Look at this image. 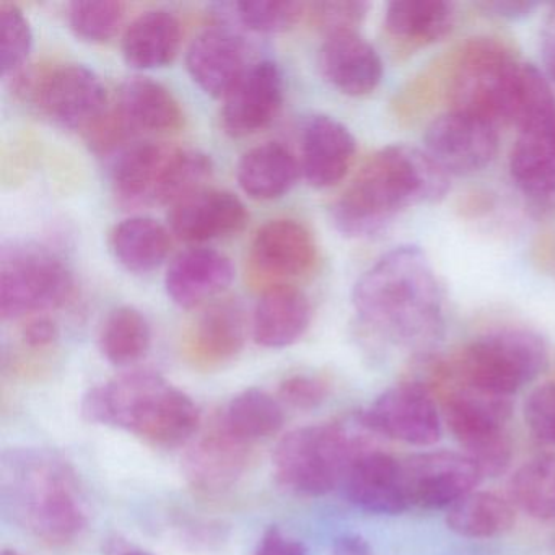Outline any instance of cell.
Instances as JSON below:
<instances>
[{"mask_svg": "<svg viewBox=\"0 0 555 555\" xmlns=\"http://www.w3.org/2000/svg\"><path fill=\"white\" fill-rule=\"evenodd\" d=\"M352 301L363 323L396 346L427 350L443 334V291L417 246L379 258L357 282Z\"/></svg>", "mask_w": 555, "mask_h": 555, "instance_id": "6da1fadb", "label": "cell"}, {"mask_svg": "<svg viewBox=\"0 0 555 555\" xmlns=\"http://www.w3.org/2000/svg\"><path fill=\"white\" fill-rule=\"evenodd\" d=\"M450 191V175L421 149L396 144L373 155L334 203L333 222L353 238L383 232L402 210L435 204Z\"/></svg>", "mask_w": 555, "mask_h": 555, "instance_id": "7a4b0ae2", "label": "cell"}, {"mask_svg": "<svg viewBox=\"0 0 555 555\" xmlns=\"http://www.w3.org/2000/svg\"><path fill=\"white\" fill-rule=\"evenodd\" d=\"M83 417L116 425L160 447H178L194 437L201 424L197 405L154 372H132L90 389Z\"/></svg>", "mask_w": 555, "mask_h": 555, "instance_id": "3957f363", "label": "cell"}, {"mask_svg": "<svg viewBox=\"0 0 555 555\" xmlns=\"http://www.w3.org/2000/svg\"><path fill=\"white\" fill-rule=\"evenodd\" d=\"M2 492L15 516L48 544H67L86 528L73 470L51 454H12L2 463Z\"/></svg>", "mask_w": 555, "mask_h": 555, "instance_id": "277c9868", "label": "cell"}, {"mask_svg": "<svg viewBox=\"0 0 555 555\" xmlns=\"http://www.w3.org/2000/svg\"><path fill=\"white\" fill-rule=\"evenodd\" d=\"M370 435L376 434L370 428L357 434L344 424L297 428L275 448V479L288 492L324 495L344 482L357 457L373 451Z\"/></svg>", "mask_w": 555, "mask_h": 555, "instance_id": "5b68a950", "label": "cell"}, {"mask_svg": "<svg viewBox=\"0 0 555 555\" xmlns=\"http://www.w3.org/2000/svg\"><path fill=\"white\" fill-rule=\"evenodd\" d=\"M212 173L209 155L157 142L126 149L113 165L112 184L122 206L177 204Z\"/></svg>", "mask_w": 555, "mask_h": 555, "instance_id": "8992f818", "label": "cell"}, {"mask_svg": "<svg viewBox=\"0 0 555 555\" xmlns=\"http://www.w3.org/2000/svg\"><path fill=\"white\" fill-rule=\"evenodd\" d=\"M547 360V347L539 334L505 327L477 337L461 350L448 370L451 382L513 398L544 372Z\"/></svg>", "mask_w": 555, "mask_h": 555, "instance_id": "52a82bcc", "label": "cell"}, {"mask_svg": "<svg viewBox=\"0 0 555 555\" xmlns=\"http://www.w3.org/2000/svg\"><path fill=\"white\" fill-rule=\"evenodd\" d=\"M444 418L457 443L482 476L499 477L508 470L513 443L506 430L512 398L489 395L461 383L443 389Z\"/></svg>", "mask_w": 555, "mask_h": 555, "instance_id": "ba28073f", "label": "cell"}, {"mask_svg": "<svg viewBox=\"0 0 555 555\" xmlns=\"http://www.w3.org/2000/svg\"><path fill=\"white\" fill-rule=\"evenodd\" d=\"M521 70L522 64L502 44L474 41L463 51L454 69L453 109L480 116L495 126L512 122Z\"/></svg>", "mask_w": 555, "mask_h": 555, "instance_id": "9c48e42d", "label": "cell"}, {"mask_svg": "<svg viewBox=\"0 0 555 555\" xmlns=\"http://www.w3.org/2000/svg\"><path fill=\"white\" fill-rule=\"evenodd\" d=\"M74 279L63 259L37 245L4 248L0 259V314L18 320L66 304Z\"/></svg>", "mask_w": 555, "mask_h": 555, "instance_id": "30bf717a", "label": "cell"}, {"mask_svg": "<svg viewBox=\"0 0 555 555\" xmlns=\"http://www.w3.org/2000/svg\"><path fill=\"white\" fill-rule=\"evenodd\" d=\"M360 417L379 437L412 447H431L441 438L437 399L417 379L386 389Z\"/></svg>", "mask_w": 555, "mask_h": 555, "instance_id": "8fae6325", "label": "cell"}, {"mask_svg": "<svg viewBox=\"0 0 555 555\" xmlns=\"http://www.w3.org/2000/svg\"><path fill=\"white\" fill-rule=\"evenodd\" d=\"M425 152L448 175H473L492 164L499 151L496 126L480 116L451 109L425 131Z\"/></svg>", "mask_w": 555, "mask_h": 555, "instance_id": "7c38bea8", "label": "cell"}, {"mask_svg": "<svg viewBox=\"0 0 555 555\" xmlns=\"http://www.w3.org/2000/svg\"><path fill=\"white\" fill-rule=\"evenodd\" d=\"M34 95L41 113L63 128L90 132L108 115L105 86L86 66L69 64L44 74Z\"/></svg>", "mask_w": 555, "mask_h": 555, "instance_id": "4fadbf2b", "label": "cell"}, {"mask_svg": "<svg viewBox=\"0 0 555 555\" xmlns=\"http://www.w3.org/2000/svg\"><path fill=\"white\" fill-rule=\"evenodd\" d=\"M411 506L448 509L482 482L479 467L463 453L427 451L402 463Z\"/></svg>", "mask_w": 555, "mask_h": 555, "instance_id": "5bb4252c", "label": "cell"}, {"mask_svg": "<svg viewBox=\"0 0 555 555\" xmlns=\"http://www.w3.org/2000/svg\"><path fill=\"white\" fill-rule=\"evenodd\" d=\"M509 175L522 196L539 206H555V108L518 126L509 154Z\"/></svg>", "mask_w": 555, "mask_h": 555, "instance_id": "9a60e30c", "label": "cell"}, {"mask_svg": "<svg viewBox=\"0 0 555 555\" xmlns=\"http://www.w3.org/2000/svg\"><path fill=\"white\" fill-rule=\"evenodd\" d=\"M222 125L232 138H245L268 128L284 103V76L272 61L251 64L225 96Z\"/></svg>", "mask_w": 555, "mask_h": 555, "instance_id": "2e32d148", "label": "cell"}, {"mask_svg": "<svg viewBox=\"0 0 555 555\" xmlns=\"http://www.w3.org/2000/svg\"><path fill=\"white\" fill-rule=\"evenodd\" d=\"M344 486L350 503L372 515H401L411 506L401 461L383 451L373 450L357 457L347 470Z\"/></svg>", "mask_w": 555, "mask_h": 555, "instance_id": "e0dca14e", "label": "cell"}, {"mask_svg": "<svg viewBox=\"0 0 555 555\" xmlns=\"http://www.w3.org/2000/svg\"><path fill=\"white\" fill-rule=\"evenodd\" d=\"M248 222L245 204L229 191L201 190L175 204L170 225L184 242H207L240 232Z\"/></svg>", "mask_w": 555, "mask_h": 555, "instance_id": "ac0fdd59", "label": "cell"}, {"mask_svg": "<svg viewBox=\"0 0 555 555\" xmlns=\"http://www.w3.org/2000/svg\"><path fill=\"white\" fill-rule=\"evenodd\" d=\"M194 82L212 96L229 95L248 69L242 38L225 27H212L194 38L186 54Z\"/></svg>", "mask_w": 555, "mask_h": 555, "instance_id": "d6986e66", "label": "cell"}, {"mask_svg": "<svg viewBox=\"0 0 555 555\" xmlns=\"http://www.w3.org/2000/svg\"><path fill=\"white\" fill-rule=\"evenodd\" d=\"M318 63L324 79L344 95H369L383 79L382 57L357 31L327 35Z\"/></svg>", "mask_w": 555, "mask_h": 555, "instance_id": "ffe728a7", "label": "cell"}, {"mask_svg": "<svg viewBox=\"0 0 555 555\" xmlns=\"http://www.w3.org/2000/svg\"><path fill=\"white\" fill-rule=\"evenodd\" d=\"M356 152V138L343 122L313 116L301 138V170L311 186H334L349 173Z\"/></svg>", "mask_w": 555, "mask_h": 555, "instance_id": "44dd1931", "label": "cell"}, {"mask_svg": "<svg viewBox=\"0 0 555 555\" xmlns=\"http://www.w3.org/2000/svg\"><path fill=\"white\" fill-rule=\"evenodd\" d=\"M235 278L232 261L210 248H191L171 261L165 275L168 297L178 307H201L222 294Z\"/></svg>", "mask_w": 555, "mask_h": 555, "instance_id": "7402d4cb", "label": "cell"}, {"mask_svg": "<svg viewBox=\"0 0 555 555\" xmlns=\"http://www.w3.org/2000/svg\"><path fill=\"white\" fill-rule=\"evenodd\" d=\"M248 461L249 444L230 434L220 421L191 448L184 469L197 490L219 493L238 480Z\"/></svg>", "mask_w": 555, "mask_h": 555, "instance_id": "603a6c76", "label": "cell"}, {"mask_svg": "<svg viewBox=\"0 0 555 555\" xmlns=\"http://www.w3.org/2000/svg\"><path fill=\"white\" fill-rule=\"evenodd\" d=\"M253 262L259 271L297 278L313 268L317 243L307 227L295 220H271L253 240Z\"/></svg>", "mask_w": 555, "mask_h": 555, "instance_id": "cb8c5ba5", "label": "cell"}, {"mask_svg": "<svg viewBox=\"0 0 555 555\" xmlns=\"http://www.w3.org/2000/svg\"><path fill=\"white\" fill-rule=\"evenodd\" d=\"M311 323L307 295L292 285H274L262 294L253 320V336L259 346L282 349L297 343Z\"/></svg>", "mask_w": 555, "mask_h": 555, "instance_id": "d4e9b609", "label": "cell"}, {"mask_svg": "<svg viewBox=\"0 0 555 555\" xmlns=\"http://www.w3.org/2000/svg\"><path fill=\"white\" fill-rule=\"evenodd\" d=\"M118 116L128 131L175 132L184 125L177 96L147 77L125 82L119 92Z\"/></svg>", "mask_w": 555, "mask_h": 555, "instance_id": "484cf974", "label": "cell"}, {"mask_svg": "<svg viewBox=\"0 0 555 555\" xmlns=\"http://www.w3.org/2000/svg\"><path fill=\"white\" fill-rule=\"evenodd\" d=\"M181 25L168 11H149L139 15L122 38L126 63L135 69H157L177 57L181 44Z\"/></svg>", "mask_w": 555, "mask_h": 555, "instance_id": "4316f807", "label": "cell"}, {"mask_svg": "<svg viewBox=\"0 0 555 555\" xmlns=\"http://www.w3.org/2000/svg\"><path fill=\"white\" fill-rule=\"evenodd\" d=\"M300 165L279 142L258 145L243 155L236 170L240 188L253 199L272 201L295 186Z\"/></svg>", "mask_w": 555, "mask_h": 555, "instance_id": "83f0119b", "label": "cell"}, {"mask_svg": "<svg viewBox=\"0 0 555 555\" xmlns=\"http://www.w3.org/2000/svg\"><path fill=\"white\" fill-rule=\"evenodd\" d=\"M245 344V321L235 304L223 301L207 308L190 337L194 362L219 365L238 356Z\"/></svg>", "mask_w": 555, "mask_h": 555, "instance_id": "f1b7e54d", "label": "cell"}, {"mask_svg": "<svg viewBox=\"0 0 555 555\" xmlns=\"http://www.w3.org/2000/svg\"><path fill=\"white\" fill-rule=\"evenodd\" d=\"M171 236L167 227L151 217H131L122 220L112 233V248L116 259L128 271H154L170 253Z\"/></svg>", "mask_w": 555, "mask_h": 555, "instance_id": "f546056e", "label": "cell"}, {"mask_svg": "<svg viewBox=\"0 0 555 555\" xmlns=\"http://www.w3.org/2000/svg\"><path fill=\"white\" fill-rule=\"evenodd\" d=\"M454 22V5L444 0H396L388 4L385 15L392 37L421 44L443 40Z\"/></svg>", "mask_w": 555, "mask_h": 555, "instance_id": "4dcf8cb0", "label": "cell"}, {"mask_svg": "<svg viewBox=\"0 0 555 555\" xmlns=\"http://www.w3.org/2000/svg\"><path fill=\"white\" fill-rule=\"evenodd\" d=\"M515 508L508 500L483 490H474L447 509V526L466 539H492L515 525Z\"/></svg>", "mask_w": 555, "mask_h": 555, "instance_id": "1f68e13d", "label": "cell"}, {"mask_svg": "<svg viewBox=\"0 0 555 555\" xmlns=\"http://www.w3.org/2000/svg\"><path fill=\"white\" fill-rule=\"evenodd\" d=\"M509 496L531 518L555 522V453L522 464L509 480Z\"/></svg>", "mask_w": 555, "mask_h": 555, "instance_id": "d6a6232c", "label": "cell"}, {"mask_svg": "<svg viewBox=\"0 0 555 555\" xmlns=\"http://www.w3.org/2000/svg\"><path fill=\"white\" fill-rule=\"evenodd\" d=\"M99 343L103 357L109 363L132 365L151 349V326L141 311L132 307H119L106 317Z\"/></svg>", "mask_w": 555, "mask_h": 555, "instance_id": "836d02e7", "label": "cell"}, {"mask_svg": "<svg viewBox=\"0 0 555 555\" xmlns=\"http://www.w3.org/2000/svg\"><path fill=\"white\" fill-rule=\"evenodd\" d=\"M222 421L230 434L251 444L278 435L284 425V412L268 392L246 389L232 399Z\"/></svg>", "mask_w": 555, "mask_h": 555, "instance_id": "e575fe53", "label": "cell"}, {"mask_svg": "<svg viewBox=\"0 0 555 555\" xmlns=\"http://www.w3.org/2000/svg\"><path fill=\"white\" fill-rule=\"evenodd\" d=\"M126 5L116 0H83L69 5L70 28L77 37L105 43L115 37L125 18Z\"/></svg>", "mask_w": 555, "mask_h": 555, "instance_id": "d590c367", "label": "cell"}, {"mask_svg": "<svg viewBox=\"0 0 555 555\" xmlns=\"http://www.w3.org/2000/svg\"><path fill=\"white\" fill-rule=\"evenodd\" d=\"M232 9L246 28L258 34L291 30L307 14V5L292 0H246L232 4Z\"/></svg>", "mask_w": 555, "mask_h": 555, "instance_id": "8d00e7d4", "label": "cell"}, {"mask_svg": "<svg viewBox=\"0 0 555 555\" xmlns=\"http://www.w3.org/2000/svg\"><path fill=\"white\" fill-rule=\"evenodd\" d=\"M34 34L24 12L14 4L0 5V66L2 74H17L30 56Z\"/></svg>", "mask_w": 555, "mask_h": 555, "instance_id": "74e56055", "label": "cell"}, {"mask_svg": "<svg viewBox=\"0 0 555 555\" xmlns=\"http://www.w3.org/2000/svg\"><path fill=\"white\" fill-rule=\"evenodd\" d=\"M370 5L366 2H314L307 5V15L313 24L327 35L340 31H357L366 17Z\"/></svg>", "mask_w": 555, "mask_h": 555, "instance_id": "f35d334b", "label": "cell"}, {"mask_svg": "<svg viewBox=\"0 0 555 555\" xmlns=\"http://www.w3.org/2000/svg\"><path fill=\"white\" fill-rule=\"evenodd\" d=\"M522 414L534 438L555 447V382L538 386L526 399Z\"/></svg>", "mask_w": 555, "mask_h": 555, "instance_id": "ab89813d", "label": "cell"}, {"mask_svg": "<svg viewBox=\"0 0 555 555\" xmlns=\"http://www.w3.org/2000/svg\"><path fill=\"white\" fill-rule=\"evenodd\" d=\"M279 396L295 409H314L326 399L327 385L314 376L295 375L282 382Z\"/></svg>", "mask_w": 555, "mask_h": 555, "instance_id": "60d3db41", "label": "cell"}, {"mask_svg": "<svg viewBox=\"0 0 555 555\" xmlns=\"http://www.w3.org/2000/svg\"><path fill=\"white\" fill-rule=\"evenodd\" d=\"M256 555H308V551L300 541L287 538L281 529L272 526L262 535Z\"/></svg>", "mask_w": 555, "mask_h": 555, "instance_id": "b9f144b4", "label": "cell"}, {"mask_svg": "<svg viewBox=\"0 0 555 555\" xmlns=\"http://www.w3.org/2000/svg\"><path fill=\"white\" fill-rule=\"evenodd\" d=\"M57 337H60V327L48 317L31 318L22 330V339L31 349L51 346L56 343Z\"/></svg>", "mask_w": 555, "mask_h": 555, "instance_id": "7bdbcfd3", "label": "cell"}, {"mask_svg": "<svg viewBox=\"0 0 555 555\" xmlns=\"http://www.w3.org/2000/svg\"><path fill=\"white\" fill-rule=\"evenodd\" d=\"M333 555H373V548L363 535L347 532L334 541Z\"/></svg>", "mask_w": 555, "mask_h": 555, "instance_id": "ee69618b", "label": "cell"}, {"mask_svg": "<svg viewBox=\"0 0 555 555\" xmlns=\"http://www.w3.org/2000/svg\"><path fill=\"white\" fill-rule=\"evenodd\" d=\"M487 12H492L496 17L503 18H521L531 14L532 9L535 8L532 2H489L482 4Z\"/></svg>", "mask_w": 555, "mask_h": 555, "instance_id": "f6af8a7d", "label": "cell"}, {"mask_svg": "<svg viewBox=\"0 0 555 555\" xmlns=\"http://www.w3.org/2000/svg\"><path fill=\"white\" fill-rule=\"evenodd\" d=\"M542 51H544L545 69H547L548 77L555 82V8L545 22Z\"/></svg>", "mask_w": 555, "mask_h": 555, "instance_id": "bcb514c9", "label": "cell"}, {"mask_svg": "<svg viewBox=\"0 0 555 555\" xmlns=\"http://www.w3.org/2000/svg\"><path fill=\"white\" fill-rule=\"evenodd\" d=\"M122 555H152V554H149V552H144V551H129Z\"/></svg>", "mask_w": 555, "mask_h": 555, "instance_id": "7dc6e473", "label": "cell"}, {"mask_svg": "<svg viewBox=\"0 0 555 555\" xmlns=\"http://www.w3.org/2000/svg\"><path fill=\"white\" fill-rule=\"evenodd\" d=\"M2 555H21V554H17V552H14V551H4V552H2Z\"/></svg>", "mask_w": 555, "mask_h": 555, "instance_id": "c3c4849f", "label": "cell"}, {"mask_svg": "<svg viewBox=\"0 0 555 555\" xmlns=\"http://www.w3.org/2000/svg\"><path fill=\"white\" fill-rule=\"evenodd\" d=\"M554 551H555V541H554Z\"/></svg>", "mask_w": 555, "mask_h": 555, "instance_id": "681fc988", "label": "cell"}]
</instances>
